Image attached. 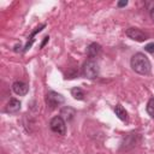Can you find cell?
Returning <instances> with one entry per match:
<instances>
[{
    "mask_svg": "<svg viewBox=\"0 0 154 154\" xmlns=\"http://www.w3.org/2000/svg\"><path fill=\"white\" fill-rule=\"evenodd\" d=\"M130 66L131 69L138 73V75H142V76H148L152 71V64L148 59L147 55H144L143 53L138 52V53H135L132 57H131V60H130Z\"/></svg>",
    "mask_w": 154,
    "mask_h": 154,
    "instance_id": "obj_1",
    "label": "cell"
},
{
    "mask_svg": "<svg viewBox=\"0 0 154 154\" xmlns=\"http://www.w3.org/2000/svg\"><path fill=\"white\" fill-rule=\"evenodd\" d=\"M82 72H83V76L85 78H88V79H95L96 77H99V73H100L99 64L94 59H89V60H87L83 64Z\"/></svg>",
    "mask_w": 154,
    "mask_h": 154,
    "instance_id": "obj_2",
    "label": "cell"
},
{
    "mask_svg": "<svg viewBox=\"0 0 154 154\" xmlns=\"http://www.w3.org/2000/svg\"><path fill=\"white\" fill-rule=\"evenodd\" d=\"M45 100H46V105H47V107L49 109H54V108H57L58 106H60V105H63L65 102L64 96L61 94L57 93V91H53V90H51V91H48L46 94V99Z\"/></svg>",
    "mask_w": 154,
    "mask_h": 154,
    "instance_id": "obj_3",
    "label": "cell"
},
{
    "mask_svg": "<svg viewBox=\"0 0 154 154\" xmlns=\"http://www.w3.org/2000/svg\"><path fill=\"white\" fill-rule=\"evenodd\" d=\"M49 128L53 132L58 134V135H65L66 134V122L60 117H53L49 122Z\"/></svg>",
    "mask_w": 154,
    "mask_h": 154,
    "instance_id": "obj_4",
    "label": "cell"
},
{
    "mask_svg": "<svg viewBox=\"0 0 154 154\" xmlns=\"http://www.w3.org/2000/svg\"><path fill=\"white\" fill-rule=\"evenodd\" d=\"M125 35H126L129 38H131V40H134V41H137V42H144L146 40H148V35H147L144 31H142V30L138 29V28H134V26L126 29Z\"/></svg>",
    "mask_w": 154,
    "mask_h": 154,
    "instance_id": "obj_5",
    "label": "cell"
},
{
    "mask_svg": "<svg viewBox=\"0 0 154 154\" xmlns=\"http://www.w3.org/2000/svg\"><path fill=\"white\" fill-rule=\"evenodd\" d=\"M137 140L140 141L141 140V136L138 135V134H129L125 138H124V141H123V143H122V148L123 149H130V148H134L136 144H137Z\"/></svg>",
    "mask_w": 154,
    "mask_h": 154,
    "instance_id": "obj_6",
    "label": "cell"
},
{
    "mask_svg": "<svg viewBox=\"0 0 154 154\" xmlns=\"http://www.w3.org/2000/svg\"><path fill=\"white\" fill-rule=\"evenodd\" d=\"M12 90L14 91V94H17L19 96H24L29 91V85L26 83L22 82V81H16L12 84Z\"/></svg>",
    "mask_w": 154,
    "mask_h": 154,
    "instance_id": "obj_7",
    "label": "cell"
},
{
    "mask_svg": "<svg viewBox=\"0 0 154 154\" xmlns=\"http://www.w3.org/2000/svg\"><path fill=\"white\" fill-rule=\"evenodd\" d=\"M20 105H22V103H20L19 100L12 97V99H10V101L7 102L6 108H5V112H7V113H17V112L20 109Z\"/></svg>",
    "mask_w": 154,
    "mask_h": 154,
    "instance_id": "obj_8",
    "label": "cell"
},
{
    "mask_svg": "<svg viewBox=\"0 0 154 154\" xmlns=\"http://www.w3.org/2000/svg\"><path fill=\"white\" fill-rule=\"evenodd\" d=\"M75 116H76V109L72 108V107H70V106H65V107H63L61 111H60V117H61L64 120H66V122L72 120Z\"/></svg>",
    "mask_w": 154,
    "mask_h": 154,
    "instance_id": "obj_9",
    "label": "cell"
},
{
    "mask_svg": "<svg viewBox=\"0 0 154 154\" xmlns=\"http://www.w3.org/2000/svg\"><path fill=\"white\" fill-rule=\"evenodd\" d=\"M100 53H101V46L99 43H96V42H93L87 47V54H88V57L90 59L96 58Z\"/></svg>",
    "mask_w": 154,
    "mask_h": 154,
    "instance_id": "obj_10",
    "label": "cell"
},
{
    "mask_svg": "<svg viewBox=\"0 0 154 154\" xmlns=\"http://www.w3.org/2000/svg\"><path fill=\"white\" fill-rule=\"evenodd\" d=\"M43 28H46V24H41L40 26H37V28H36V29L30 34V36L28 37V42H26V45H25V46H24V48H23V52H26L28 49H30V47H31V46H32V43H34V40H35L34 37H35V35H36L37 32L42 31V29H43Z\"/></svg>",
    "mask_w": 154,
    "mask_h": 154,
    "instance_id": "obj_11",
    "label": "cell"
},
{
    "mask_svg": "<svg viewBox=\"0 0 154 154\" xmlns=\"http://www.w3.org/2000/svg\"><path fill=\"white\" fill-rule=\"evenodd\" d=\"M114 113H116V116H117L120 120H123V122H126V120H128V112L125 111V108H124L120 103H117V105L114 106Z\"/></svg>",
    "mask_w": 154,
    "mask_h": 154,
    "instance_id": "obj_12",
    "label": "cell"
},
{
    "mask_svg": "<svg viewBox=\"0 0 154 154\" xmlns=\"http://www.w3.org/2000/svg\"><path fill=\"white\" fill-rule=\"evenodd\" d=\"M71 95L76 99V100H83L84 99V91L79 88V87H75L71 89Z\"/></svg>",
    "mask_w": 154,
    "mask_h": 154,
    "instance_id": "obj_13",
    "label": "cell"
},
{
    "mask_svg": "<svg viewBox=\"0 0 154 154\" xmlns=\"http://www.w3.org/2000/svg\"><path fill=\"white\" fill-rule=\"evenodd\" d=\"M146 111H147L148 116L154 119V97H150V99L148 100L147 106H146Z\"/></svg>",
    "mask_w": 154,
    "mask_h": 154,
    "instance_id": "obj_14",
    "label": "cell"
},
{
    "mask_svg": "<svg viewBox=\"0 0 154 154\" xmlns=\"http://www.w3.org/2000/svg\"><path fill=\"white\" fill-rule=\"evenodd\" d=\"M144 51L150 53V54H154V42H150V43L144 46Z\"/></svg>",
    "mask_w": 154,
    "mask_h": 154,
    "instance_id": "obj_15",
    "label": "cell"
},
{
    "mask_svg": "<svg viewBox=\"0 0 154 154\" xmlns=\"http://www.w3.org/2000/svg\"><path fill=\"white\" fill-rule=\"evenodd\" d=\"M149 16H150V18L154 20V2H153L152 6L149 7Z\"/></svg>",
    "mask_w": 154,
    "mask_h": 154,
    "instance_id": "obj_16",
    "label": "cell"
},
{
    "mask_svg": "<svg viewBox=\"0 0 154 154\" xmlns=\"http://www.w3.org/2000/svg\"><path fill=\"white\" fill-rule=\"evenodd\" d=\"M126 5H128V1H126V0H124V1H118V4H117L118 7H125Z\"/></svg>",
    "mask_w": 154,
    "mask_h": 154,
    "instance_id": "obj_17",
    "label": "cell"
},
{
    "mask_svg": "<svg viewBox=\"0 0 154 154\" xmlns=\"http://www.w3.org/2000/svg\"><path fill=\"white\" fill-rule=\"evenodd\" d=\"M43 38H45V40H43V41H42V43H41V46H40V47H41V48H43V46H45V45H46V43H47V42H48V40H49V36H45V37H43Z\"/></svg>",
    "mask_w": 154,
    "mask_h": 154,
    "instance_id": "obj_18",
    "label": "cell"
}]
</instances>
